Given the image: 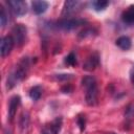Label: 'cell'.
Masks as SVG:
<instances>
[{
    "label": "cell",
    "mask_w": 134,
    "mask_h": 134,
    "mask_svg": "<svg viewBox=\"0 0 134 134\" xmlns=\"http://www.w3.org/2000/svg\"><path fill=\"white\" fill-rule=\"evenodd\" d=\"M28 69H29V59L22 58L20 62L16 65V67L12 70V72L8 74L6 80V88L13 89L15 86H17L22 80H24Z\"/></svg>",
    "instance_id": "obj_1"
},
{
    "label": "cell",
    "mask_w": 134,
    "mask_h": 134,
    "mask_svg": "<svg viewBox=\"0 0 134 134\" xmlns=\"http://www.w3.org/2000/svg\"><path fill=\"white\" fill-rule=\"evenodd\" d=\"M82 85H83V87L86 88L85 100H86L87 105H89V106L95 105L97 102V95H98L97 84H96L95 79L91 75H86L82 79Z\"/></svg>",
    "instance_id": "obj_2"
},
{
    "label": "cell",
    "mask_w": 134,
    "mask_h": 134,
    "mask_svg": "<svg viewBox=\"0 0 134 134\" xmlns=\"http://www.w3.org/2000/svg\"><path fill=\"white\" fill-rule=\"evenodd\" d=\"M87 21L81 18H63L59 21H57L55 25L58 28L64 29V30H71L79 26H82L86 24Z\"/></svg>",
    "instance_id": "obj_3"
},
{
    "label": "cell",
    "mask_w": 134,
    "mask_h": 134,
    "mask_svg": "<svg viewBox=\"0 0 134 134\" xmlns=\"http://www.w3.org/2000/svg\"><path fill=\"white\" fill-rule=\"evenodd\" d=\"M27 29L23 24H16L12 29V37L18 46H22L26 41Z\"/></svg>",
    "instance_id": "obj_4"
},
{
    "label": "cell",
    "mask_w": 134,
    "mask_h": 134,
    "mask_svg": "<svg viewBox=\"0 0 134 134\" xmlns=\"http://www.w3.org/2000/svg\"><path fill=\"white\" fill-rule=\"evenodd\" d=\"M7 4L10 7L12 12L18 17L24 16L27 13V5H26L25 1H22V0H9L7 2Z\"/></svg>",
    "instance_id": "obj_5"
},
{
    "label": "cell",
    "mask_w": 134,
    "mask_h": 134,
    "mask_svg": "<svg viewBox=\"0 0 134 134\" xmlns=\"http://www.w3.org/2000/svg\"><path fill=\"white\" fill-rule=\"evenodd\" d=\"M15 45V41L12 36H5L1 39L0 42V54L2 58H5L8 55Z\"/></svg>",
    "instance_id": "obj_6"
},
{
    "label": "cell",
    "mask_w": 134,
    "mask_h": 134,
    "mask_svg": "<svg viewBox=\"0 0 134 134\" xmlns=\"http://www.w3.org/2000/svg\"><path fill=\"white\" fill-rule=\"evenodd\" d=\"M21 104V97L19 95H14L10 99H9V104H8V110H7V114H8V119L9 121L14 120V117L17 113V110L19 108Z\"/></svg>",
    "instance_id": "obj_7"
},
{
    "label": "cell",
    "mask_w": 134,
    "mask_h": 134,
    "mask_svg": "<svg viewBox=\"0 0 134 134\" xmlns=\"http://www.w3.org/2000/svg\"><path fill=\"white\" fill-rule=\"evenodd\" d=\"M99 65V57L97 53L90 54L83 64V69L86 71H93Z\"/></svg>",
    "instance_id": "obj_8"
},
{
    "label": "cell",
    "mask_w": 134,
    "mask_h": 134,
    "mask_svg": "<svg viewBox=\"0 0 134 134\" xmlns=\"http://www.w3.org/2000/svg\"><path fill=\"white\" fill-rule=\"evenodd\" d=\"M81 2L77 0H67L64 3L63 10H62V16H69L70 14L74 13L76 8L80 6Z\"/></svg>",
    "instance_id": "obj_9"
},
{
    "label": "cell",
    "mask_w": 134,
    "mask_h": 134,
    "mask_svg": "<svg viewBox=\"0 0 134 134\" xmlns=\"http://www.w3.org/2000/svg\"><path fill=\"white\" fill-rule=\"evenodd\" d=\"M48 6H49L48 2H46L44 0H35L31 2V8H32L34 13L37 15H41V14L45 13L47 10Z\"/></svg>",
    "instance_id": "obj_10"
},
{
    "label": "cell",
    "mask_w": 134,
    "mask_h": 134,
    "mask_svg": "<svg viewBox=\"0 0 134 134\" xmlns=\"http://www.w3.org/2000/svg\"><path fill=\"white\" fill-rule=\"evenodd\" d=\"M115 44L122 50H128L131 48V45H132V42H131V39L127 36H121L119 37L116 41H115Z\"/></svg>",
    "instance_id": "obj_11"
},
{
    "label": "cell",
    "mask_w": 134,
    "mask_h": 134,
    "mask_svg": "<svg viewBox=\"0 0 134 134\" xmlns=\"http://www.w3.org/2000/svg\"><path fill=\"white\" fill-rule=\"evenodd\" d=\"M121 19L125 23L128 24H134V5H131L128 7V9H126L122 15H121Z\"/></svg>",
    "instance_id": "obj_12"
},
{
    "label": "cell",
    "mask_w": 134,
    "mask_h": 134,
    "mask_svg": "<svg viewBox=\"0 0 134 134\" xmlns=\"http://www.w3.org/2000/svg\"><path fill=\"white\" fill-rule=\"evenodd\" d=\"M29 126V114L27 112H23L19 119V128L22 132L26 131V129Z\"/></svg>",
    "instance_id": "obj_13"
},
{
    "label": "cell",
    "mask_w": 134,
    "mask_h": 134,
    "mask_svg": "<svg viewBox=\"0 0 134 134\" xmlns=\"http://www.w3.org/2000/svg\"><path fill=\"white\" fill-rule=\"evenodd\" d=\"M125 118L128 124L134 120V103H130L125 109Z\"/></svg>",
    "instance_id": "obj_14"
},
{
    "label": "cell",
    "mask_w": 134,
    "mask_h": 134,
    "mask_svg": "<svg viewBox=\"0 0 134 134\" xmlns=\"http://www.w3.org/2000/svg\"><path fill=\"white\" fill-rule=\"evenodd\" d=\"M63 119L61 117H57L51 124H50V132L51 134H59L62 128Z\"/></svg>",
    "instance_id": "obj_15"
},
{
    "label": "cell",
    "mask_w": 134,
    "mask_h": 134,
    "mask_svg": "<svg viewBox=\"0 0 134 134\" xmlns=\"http://www.w3.org/2000/svg\"><path fill=\"white\" fill-rule=\"evenodd\" d=\"M42 95V88L40 86H34L29 90V96L32 100H38Z\"/></svg>",
    "instance_id": "obj_16"
},
{
    "label": "cell",
    "mask_w": 134,
    "mask_h": 134,
    "mask_svg": "<svg viewBox=\"0 0 134 134\" xmlns=\"http://www.w3.org/2000/svg\"><path fill=\"white\" fill-rule=\"evenodd\" d=\"M92 5L95 10H103L109 5V2L106 0H96L92 2Z\"/></svg>",
    "instance_id": "obj_17"
},
{
    "label": "cell",
    "mask_w": 134,
    "mask_h": 134,
    "mask_svg": "<svg viewBox=\"0 0 134 134\" xmlns=\"http://www.w3.org/2000/svg\"><path fill=\"white\" fill-rule=\"evenodd\" d=\"M96 35V30L94 28H91V27H88V28H85L83 29L82 31H80L79 34V38H88V37H92Z\"/></svg>",
    "instance_id": "obj_18"
},
{
    "label": "cell",
    "mask_w": 134,
    "mask_h": 134,
    "mask_svg": "<svg viewBox=\"0 0 134 134\" xmlns=\"http://www.w3.org/2000/svg\"><path fill=\"white\" fill-rule=\"evenodd\" d=\"M7 21H8V18H7L6 12H5L4 7L2 5H0V25H1V27H4L7 23Z\"/></svg>",
    "instance_id": "obj_19"
},
{
    "label": "cell",
    "mask_w": 134,
    "mask_h": 134,
    "mask_svg": "<svg viewBox=\"0 0 134 134\" xmlns=\"http://www.w3.org/2000/svg\"><path fill=\"white\" fill-rule=\"evenodd\" d=\"M65 63L69 66H74L76 64V58L73 52H70L66 58H65Z\"/></svg>",
    "instance_id": "obj_20"
},
{
    "label": "cell",
    "mask_w": 134,
    "mask_h": 134,
    "mask_svg": "<svg viewBox=\"0 0 134 134\" xmlns=\"http://www.w3.org/2000/svg\"><path fill=\"white\" fill-rule=\"evenodd\" d=\"M76 121H77V126H79L80 130L83 132V131L85 130V126H86V119H85V116H84V115H79Z\"/></svg>",
    "instance_id": "obj_21"
},
{
    "label": "cell",
    "mask_w": 134,
    "mask_h": 134,
    "mask_svg": "<svg viewBox=\"0 0 134 134\" xmlns=\"http://www.w3.org/2000/svg\"><path fill=\"white\" fill-rule=\"evenodd\" d=\"M72 77H73L72 74H66V73L57 74V75L54 76V79L58 80V81H69V80H71Z\"/></svg>",
    "instance_id": "obj_22"
},
{
    "label": "cell",
    "mask_w": 134,
    "mask_h": 134,
    "mask_svg": "<svg viewBox=\"0 0 134 134\" xmlns=\"http://www.w3.org/2000/svg\"><path fill=\"white\" fill-rule=\"evenodd\" d=\"M62 92L63 93H70V92H72V86L70 84L65 85L64 87H62Z\"/></svg>",
    "instance_id": "obj_23"
},
{
    "label": "cell",
    "mask_w": 134,
    "mask_h": 134,
    "mask_svg": "<svg viewBox=\"0 0 134 134\" xmlns=\"http://www.w3.org/2000/svg\"><path fill=\"white\" fill-rule=\"evenodd\" d=\"M130 80H131V83L133 84V86H134V66L131 68V70H130Z\"/></svg>",
    "instance_id": "obj_24"
},
{
    "label": "cell",
    "mask_w": 134,
    "mask_h": 134,
    "mask_svg": "<svg viewBox=\"0 0 134 134\" xmlns=\"http://www.w3.org/2000/svg\"><path fill=\"white\" fill-rule=\"evenodd\" d=\"M41 134H48V133H47L46 131H42V132H41Z\"/></svg>",
    "instance_id": "obj_25"
},
{
    "label": "cell",
    "mask_w": 134,
    "mask_h": 134,
    "mask_svg": "<svg viewBox=\"0 0 134 134\" xmlns=\"http://www.w3.org/2000/svg\"><path fill=\"white\" fill-rule=\"evenodd\" d=\"M108 134H116V133H108Z\"/></svg>",
    "instance_id": "obj_26"
}]
</instances>
